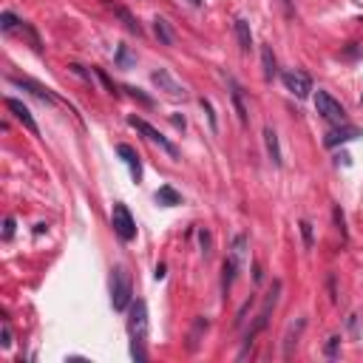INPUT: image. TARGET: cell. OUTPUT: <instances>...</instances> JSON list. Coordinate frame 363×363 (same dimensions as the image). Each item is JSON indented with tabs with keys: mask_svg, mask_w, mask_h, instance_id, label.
<instances>
[{
	"mask_svg": "<svg viewBox=\"0 0 363 363\" xmlns=\"http://www.w3.org/2000/svg\"><path fill=\"white\" fill-rule=\"evenodd\" d=\"M233 105H235V111H238L241 125H247V108H244V102H241V91H238V88H233Z\"/></svg>",
	"mask_w": 363,
	"mask_h": 363,
	"instance_id": "cb8c5ba5",
	"label": "cell"
},
{
	"mask_svg": "<svg viewBox=\"0 0 363 363\" xmlns=\"http://www.w3.org/2000/svg\"><path fill=\"white\" fill-rule=\"evenodd\" d=\"M233 26H235V37H238V49H241V51H250V49H253V31H250V23L238 17Z\"/></svg>",
	"mask_w": 363,
	"mask_h": 363,
	"instance_id": "ac0fdd59",
	"label": "cell"
},
{
	"mask_svg": "<svg viewBox=\"0 0 363 363\" xmlns=\"http://www.w3.org/2000/svg\"><path fill=\"white\" fill-rule=\"evenodd\" d=\"M12 83H15V86H20V88H29L37 100H43V102H51V105H57V102H60L46 86H40V83H34V79H29V77H12Z\"/></svg>",
	"mask_w": 363,
	"mask_h": 363,
	"instance_id": "30bf717a",
	"label": "cell"
},
{
	"mask_svg": "<svg viewBox=\"0 0 363 363\" xmlns=\"http://www.w3.org/2000/svg\"><path fill=\"white\" fill-rule=\"evenodd\" d=\"M301 238H304L306 250H312V224L309 221H301Z\"/></svg>",
	"mask_w": 363,
	"mask_h": 363,
	"instance_id": "4316f807",
	"label": "cell"
},
{
	"mask_svg": "<svg viewBox=\"0 0 363 363\" xmlns=\"http://www.w3.org/2000/svg\"><path fill=\"white\" fill-rule=\"evenodd\" d=\"M0 343H3V349L12 346V329H9V324H3V332H0Z\"/></svg>",
	"mask_w": 363,
	"mask_h": 363,
	"instance_id": "1f68e13d",
	"label": "cell"
},
{
	"mask_svg": "<svg viewBox=\"0 0 363 363\" xmlns=\"http://www.w3.org/2000/svg\"><path fill=\"white\" fill-rule=\"evenodd\" d=\"M357 136H363V131H360V128L343 125V128H338V131H332V134H327L324 145H327V148H335V145H343V142H349V139H357Z\"/></svg>",
	"mask_w": 363,
	"mask_h": 363,
	"instance_id": "7c38bea8",
	"label": "cell"
},
{
	"mask_svg": "<svg viewBox=\"0 0 363 363\" xmlns=\"http://www.w3.org/2000/svg\"><path fill=\"white\" fill-rule=\"evenodd\" d=\"M111 9H114L116 15L122 17V23H125V29H128V31H134V34H142V26L134 20V15H131L128 9H122V6H111Z\"/></svg>",
	"mask_w": 363,
	"mask_h": 363,
	"instance_id": "44dd1931",
	"label": "cell"
},
{
	"mask_svg": "<svg viewBox=\"0 0 363 363\" xmlns=\"http://www.w3.org/2000/svg\"><path fill=\"white\" fill-rule=\"evenodd\" d=\"M153 199H156V205H162V207H176V205H182V193H179L173 185H162Z\"/></svg>",
	"mask_w": 363,
	"mask_h": 363,
	"instance_id": "9a60e30c",
	"label": "cell"
},
{
	"mask_svg": "<svg viewBox=\"0 0 363 363\" xmlns=\"http://www.w3.org/2000/svg\"><path fill=\"white\" fill-rule=\"evenodd\" d=\"M111 227H114V233L119 235L122 241H134V238H136V221H134V216H131L128 205H122V201H116V205H114V213H111Z\"/></svg>",
	"mask_w": 363,
	"mask_h": 363,
	"instance_id": "277c9868",
	"label": "cell"
},
{
	"mask_svg": "<svg viewBox=\"0 0 363 363\" xmlns=\"http://www.w3.org/2000/svg\"><path fill=\"white\" fill-rule=\"evenodd\" d=\"M6 108L12 111V114H15V119H17V122H23V128H26V131H31L34 136H40V128H37L34 116H31V111H29L26 105H23L20 100H15V97H9V100H6Z\"/></svg>",
	"mask_w": 363,
	"mask_h": 363,
	"instance_id": "9c48e42d",
	"label": "cell"
},
{
	"mask_svg": "<svg viewBox=\"0 0 363 363\" xmlns=\"http://www.w3.org/2000/svg\"><path fill=\"white\" fill-rule=\"evenodd\" d=\"M116 153L125 159L131 176H134V182H139V179H142V162H139V156H136V150L131 148V145H116Z\"/></svg>",
	"mask_w": 363,
	"mask_h": 363,
	"instance_id": "8fae6325",
	"label": "cell"
},
{
	"mask_svg": "<svg viewBox=\"0 0 363 363\" xmlns=\"http://www.w3.org/2000/svg\"><path fill=\"white\" fill-rule=\"evenodd\" d=\"M116 65H119V68H134L136 65V57L131 54L128 46H119V49H116Z\"/></svg>",
	"mask_w": 363,
	"mask_h": 363,
	"instance_id": "7402d4cb",
	"label": "cell"
},
{
	"mask_svg": "<svg viewBox=\"0 0 363 363\" xmlns=\"http://www.w3.org/2000/svg\"><path fill=\"white\" fill-rule=\"evenodd\" d=\"M201 108H205V114H207V119H210V128L213 131H219V122H216V114H213V105H210V100H205V97H201Z\"/></svg>",
	"mask_w": 363,
	"mask_h": 363,
	"instance_id": "83f0119b",
	"label": "cell"
},
{
	"mask_svg": "<svg viewBox=\"0 0 363 363\" xmlns=\"http://www.w3.org/2000/svg\"><path fill=\"white\" fill-rule=\"evenodd\" d=\"M17 26H23V20H17L12 12H3V15H0V29L6 31V34H9V31H15Z\"/></svg>",
	"mask_w": 363,
	"mask_h": 363,
	"instance_id": "603a6c76",
	"label": "cell"
},
{
	"mask_svg": "<svg viewBox=\"0 0 363 363\" xmlns=\"http://www.w3.org/2000/svg\"><path fill=\"white\" fill-rule=\"evenodd\" d=\"M190 3H193V6H201V0H190Z\"/></svg>",
	"mask_w": 363,
	"mask_h": 363,
	"instance_id": "f35d334b",
	"label": "cell"
},
{
	"mask_svg": "<svg viewBox=\"0 0 363 363\" xmlns=\"http://www.w3.org/2000/svg\"><path fill=\"white\" fill-rule=\"evenodd\" d=\"M150 83H153V86H159V91H165L168 94V97H182V100H185L187 97V88L182 86V83H176V79L171 77V71H168V68H156V71L150 74Z\"/></svg>",
	"mask_w": 363,
	"mask_h": 363,
	"instance_id": "52a82bcc",
	"label": "cell"
},
{
	"mask_svg": "<svg viewBox=\"0 0 363 363\" xmlns=\"http://www.w3.org/2000/svg\"><path fill=\"white\" fill-rule=\"evenodd\" d=\"M171 122L176 125V128H185V116H176V114H173V116H171Z\"/></svg>",
	"mask_w": 363,
	"mask_h": 363,
	"instance_id": "8d00e7d4",
	"label": "cell"
},
{
	"mask_svg": "<svg viewBox=\"0 0 363 363\" xmlns=\"http://www.w3.org/2000/svg\"><path fill=\"white\" fill-rule=\"evenodd\" d=\"M338 162H343V165H352V156H349V153H341V156H338Z\"/></svg>",
	"mask_w": 363,
	"mask_h": 363,
	"instance_id": "74e56055",
	"label": "cell"
},
{
	"mask_svg": "<svg viewBox=\"0 0 363 363\" xmlns=\"http://www.w3.org/2000/svg\"><path fill=\"white\" fill-rule=\"evenodd\" d=\"M338 349H341V338L332 335V338L327 341V346H324V355H327V357H338Z\"/></svg>",
	"mask_w": 363,
	"mask_h": 363,
	"instance_id": "484cf974",
	"label": "cell"
},
{
	"mask_svg": "<svg viewBox=\"0 0 363 363\" xmlns=\"http://www.w3.org/2000/svg\"><path fill=\"white\" fill-rule=\"evenodd\" d=\"M128 125H131V128H136L139 134H145V136H148V139H150L153 145H159V148H162V150H165V153H168L171 159H179V148L171 142V139H165V136L159 134V131L153 128L150 122L139 119V116H128Z\"/></svg>",
	"mask_w": 363,
	"mask_h": 363,
	"instance_id": "5b68a950",
	"label": "cell"
},
{
	"mask_svg": "<svg viewBox=\"0 0 363 363\" xmlns=\"http://www.w3.org/2000/svg\"><path fill=\"white\" fill-rule=\"evenodd\" d=\"M332 216H335V224H338L341 235L346 238V219H343V210H341V207H335V210H332Z\"/></svg>",
	"mask_w": 363,
	"mask_h": 363,
	"instance_id": "f546056e",
	"label": "cell"
},
{
	"mask_svg": "<svg viewBox=\"0 0 363 363\" xmlns=\"http://www.w3.org/2000/svg\"><path fill=\"white\" fill-rule=\"evenodd\" d=\"M153 34H156V40L162 46H173L176 43V34H173L171 23L165 20V17H156V20H153Z\"/></svg>",
	"mask_w": 363,
	"mask_h": 363,
	"instance_id": "2e32d148",
	"label": "cell"
},
{
	"mask_svg": "<svg viewBox=\"0 0 363 363\" xmlns=\"http://www.w3.org/2000/svg\"><path fill=\"white\" fill-rule=\"evenodd\" d=\"M304 327H306V320L298 318L295 324H290V329H287V335H284V357L287 360L292 357V352H295V346H298V338H301V332H304Z\"/></svg>",
	"mask_w": 363,
	"mask_h": 363,
	"instance_id": "4fadbf2b",
	"label": "cell"
},
{
	"mask_svg": "<svg viewBox=\"0 0 363 363\" xmlns=\"http://www.w3.org/2000/svg\"><path fill=\"white\" fill-rule=\"evenodd\" d=\"M165 275H168V267H165V264H156V270H153V278H156V281H162Z\"/></svg>",
	"mask_w": 363,
	"mask_h": 363,
	"instance_id": "d590c367",
	"label": "cell"
},
{
	"mask_svg": "<svg viewBox=\"0 0 363 363\" xmlns=\"http://www.w3.org/2000/svg\"><path fill=\"white\" fill-rule=\"evenodd\" d=\"M207 327H210V320L207 318H196V324H193V329H190V343H187V349H190V352H196V349H199V338H201V332H207Z\"/></svg>",
	"mask_w": 363,
	"mask_h": 363,
	"instance_id": "d6986e66",
	"label": "cell"
},
{
	"mask_svg": "<svg viewBox=\"0 0 363 363\" xmlns=\"http://www.w3.org/2000/svg\"><path fill=\"white\" fill-rule=\"evenodd\" d=\"M264 145H267V153H270L272 165L281 168L284 165V156H281V145H278V134L272 128H264Z\"/></svg>",
	"mask_w": 363,
	"mask_h": 363,
	"instance_id": "5bb4252c",
	"label": "cell"
},
{
	"mask_svg": "<svg viewBox=\"0 0 363 363\" xmlns=\"http://www.w3.org/2000/svg\"><path fill=\"white\" fill-rule=\"evenodd\" d=\"M199 244H201V253L210 256V247H213V244H210V233H207L205 227H199Z\"/></svg>",
	"mask_w": 363,
	"mask_h": 363,
	"instance_id": "f1b7e54d",
	"label": "cell"
},
{
	"mask_svg": "<svg viewBox=\"0 0 363 363\" xmlns=\"http://www.w3.org/2000/svg\"><path fill=\"white\" fill-rule=\"evenodd\" d=\"M261 71L264 79L272 83V77L278 74V65H275V54H272V46H261Z\"/></svg>",
	"mask_w": 363,
	"mask_h": 363,
	"instance_id": "e0dca14e",
	"label": "cell"
},
{
	"mask_svg": "<svg viewBox=\"0 0 363 363\" xmlns=\"http://www.w3.org/2000/svg\"><path fill=\"white\" fill-rule=\"evenodd\" d=\"M238 267H241V261H238V258H233V256L224 261V281H221L224 292L230 290V284H233V278H235V272H238Z\"/></svg>",
	"mask_w": 363,
	"mask_h": 363,
	"instance_id": "ffe728a7",
	"label": "cell"
},
{
	"mask_svg": "<svg viewBox=\"0 0 363 363\" xmlns=\"http://www.w3.org/2000/svg\"><path fill=\"white\" fill-rule=\"evenodd\" d=\"M281 79H284L287 91L295 94L298 100H306V97H309V91H312V79L306 77L304 71H284V74H281Z\"/></svg>",
	"mask_w": 363,
	"mask_h": 363,
	"instance_id": "ba28073f",
	"label": "cell"
},
{
	"mask_svg": "<svg viewBox=\"0 0 363 363\" xmlns=\"http://www.w3.org/2000/svg\"><path fill=\"white\" fill-rule=\"evenodd\" d=\"M94 74H97V79H100L102 86H105V91H108V94H114V97H116V94H119V91H116V86H114V83H111V77H108V74L102 71V68H94Z\"/></svg>",
	"mask_w": 363,
	"mask_h": 363,
	"instance_id": "d4e9b609",
	"label": "cell"
},
{
	"mask_svg": "<svg viewBox=\"0 0 363 363\" xmlns=\"http://www.w3.org/2000/svg\"><path fill=\"white\" fill-rule=\"evenodd\" d=\"M315 111H318L327 122H332V125H343V122H346V108L335 100L329 91L315 94Z\"/></svg>",
	"mask_w": 363,
	"mask_h": 363,
	"instance_id": "3957f363",
	"label": "cell"
},
{
	"mask_svg": "<svg viewBox=\"0 0 363 363\" xmlns=\"http://www.w3.org/2000/svg\"><path fill=\"white\" fill-rule=\"evenodd\" d=\"M111 304H114L116 312H122L134 304V284H131V272L125 267L111 270Z\"/></svg>",
	"mask_w": 363,
	"mask_h": 363,
	"instance_id": "6da1fadb",
	"label": "cell"
},
{
	"mask_svg": "<svg viewBox=\"0 0 363 363\" xmlns=\"http://www.w3.org/2000/svg\"><path fill=\"white\" fill-rule=\"evenodd\" d=\"M250 306H253V298H250V301H244V306L238 309V315H235V327H241V320H244V315H247V309H250Z\"/></svg>",
	"mask_w": 363,
	"mask_h": 363,
	"instance_id": "836d02e7",
	"label": "cell"
},
{
	"mask_svg": "<svg viewBox=\"0 0 363 363\" xmlns=\"http://www.w3.org/2000/svg\"><path fill=\"white\" fill-rule=\"evenodd\" d=\"M125 91H128L131 97H134V100H139V102H142V105H150V102H153V100H150V97H145V94L139 91V88H131V86H125Z\"/></svg>",
	"mask_w": 363,
	"mask_h": 363,
	"instance_id": "4dcf8cb0",
	"label": "cell"
},
{
	"mask_svg": "<svg viewBox=\"0 0 363 363\" xmlns=\"http://www.w3.org/2000/svg\"><path fill=\"white\" fill-rule=\"evenodd\" d=\"M68 68H71V71L77 74V77H83V79H91V74H88L86 68H83V65H68Z\"/></svg>",
	"mask_w": 363,
	"mask_h": 363,
	"instance_id": "e575fe53",
	"label": "cell"
},
{
	"mask_svg": "<svg viewBox=\"0 0 363 363\" xmlns=\"http://www.w3.org/2000/svg\"><path fill=\"white\" fill-rule=\"evenodd\" d=\"M12 235H15V219L9 216V219L3 221V238H12Z\"/></svg>",
	"mask_w": 363,
	"mask_h": 363,
	"instance_id": "d6a6232c",
	"label": "cell"
},
{
	"mask_svg": "<svg viewBox=\"0 0 363 363\" xmlns=\"http://www.w3.org/2000/svg\"><path fill=\"white\" fill-rule=\"evenodd\" d=\"M278 295H281V281H272V290L267 292V298H264L261 312L256 315V324H253V327H250V332L244 335V349H241V355H247V349L253 346L256 335L267 329V324H270V315H272V309H275V304H278Z\"/></svg>",
	"mask_w": 363,
	"mask_h": 363,
	"instance_id": "7a4b0ae2",
	"label": "cell"
},
{
	"mask_svg": "<svg viewBox=\"0 0 363 363\" xmlns=\"http://www.w3.org/2000/svg\"><path fill=\"white\" fill-rule=\"evenodd\" d=\"M128 332H131V341L145 343V338H148V306H145V301H134L131 304Z\"/></svg>",
	"mask_w": 363,
	"mask_h": 363,
	"instance_id": "8992f818",
	"label": "cell"
}]
</instances>
